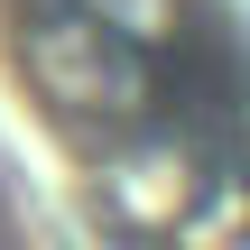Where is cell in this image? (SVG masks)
Segmentation results:
<instances>
[{
	"label": "cell",
	"mask_w": 250,
	"mask_h": 250,
	"mask_svg": "<svg viewBox=\"0 0 250 250\" xmlns=\"http://www.w3.org/2000/svg\"><path fill=\"white\" fill-rule=\"evenodd\" d=\"M0 158L46 250H241V9L0 0Z\"/></svg>",
	"instance_id": "1"
}]
</instances>
